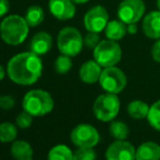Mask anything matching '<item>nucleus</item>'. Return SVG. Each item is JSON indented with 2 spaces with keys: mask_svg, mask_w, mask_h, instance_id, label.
Instances as JSON below:
<instances>
[{
  "mask_svg": "<svg viewBox=\"0 0 160 160\" xmlns=\"http://www.w3.org/2000/svg\"><path fill=\"white\" fill-rule=\"evenodd\" d=\"M40 56L32 51L20 52L13 56L7 64V74L13 83L22 86L35 84L42 74Z\"/></svg>",
  "mask_w": 160,
  "mask_h": 160,
  "instance_id": "1",
  "label": "nucleus"
},
{
  "mask_svg": "<svg viewBox=\"0 0 160 160\" xmlns=\"http://www.w3.org/2000/svg\"><path fill=\"white\" fill-rule=\"evenodd\" d=\"M30 33V25L25 18L18 14L6 17L0 23V37L9 46L23 44Z\"/></svg>",
  "mask_w": 160,
  "mask_h": 160,
  "instance_id": "2",
  "label": "nucleus"
},
{
  "mask_svg": "<svg viewBox=\"0 0 160 160\" xmlns=\"http://www.w3.org/2000/svg\"><path fill=\"white\" fill-rule=\"evenodd\" d=\"M22 107L33 117H42L52 111L55 101L48 92L44 89H32L23 97Z\"/></svg>",
  "mask_w": 160,
  "mask_h": 160,
  "instance_id": "3",
  "label": "nucleus"
},
{
  "mask_svg": "<svg viewBox=\"0 0 160 160\" xmlns=\"http://www.w3.org/2000/svg\"><path fill=\"white\" fill-rule=\"evenodd\" d=\"M57 47L62 55L75 57L84 47V37L76 28L67 26L58 33Z\"/></svg>",
  "mask_w": 160,
  "mask_h": 160,
  "instance_id": "4",
  "label": "nucleus"
},
{
  "mask_svg": "<svg viewBox=\"0 0 160 160\" xmlns=\"http://www.w3.org/2000/svg\"><path fill=\"white\" fill-rule=\"evenodd\" d=\"M120 99L117 94H101L94 101V114L101 122H111L120 111Z\"/></svg>",
  "mask_w": 160,
  "mask_h": 160,
  "instance_id": "5",
  "label": "nucleus"
},
{
  "mask_svg": "<svg viewBox=\"0 0 160 160\" xmlns=\"http://www.w3.org/2000/svg\"><path fill=\"white\" fill-rule=\"evenodd\" d=\"M94 60L102 68L114 67L122 59V49L118 42L103 39L94 49Z\"/></svg>",
  "mask_w": 160,
  "mask_h": 160,
  "instance_id": "6",
  "label": "nucleus"
},
{
  "mask_svg": "<svg viewBox=\"0 0 160 160\" xmlns=\"http://www.w3.org/2000/svg\"><path fill=\"white\" fill-rule=\"evenodd\" d=\"M127 83V75L117 65L103 68L102 73L99 78V84L106 93L117 94V95L125 88Z\"/></svg>",
  "mask_w": 160,
  "mask_h": 160,
  "instance_id": "7",
  "label": "nucleus"
},
{
  "mask_svg": "<svg viewBox=\"0 0 160 160\" xmlns=\"http://www.w3.org/2000/svg\"><path fill=\"white\" fill-rule=\"evenodd\" d=\"M71 142L78 148H94L100 141V135L95 127L87 123L76 125L70 134Z\"/></svg>",
  "mask_w": 160,
  "mask_h": 160,
  "instance_id": "8",
  "label": "nucleus"
},
{
  "mask_svg": "<svg viewBox=\"0 0 160 160\" xmlns=\"http://www.w3.org/2000/svg\"><path fill=\"white\" fill-rule=\"evenodd\" d=\"M146 6L144 0H122L119 3L117 15L127 25L139 22L144 18Z\"/></svg>",
  "mask_w": 160,
  "mask_h": 160,
  "instance_id": "9",
  "label": "nucleus"
},
{
  "mask_svg": "<svg viewBox=\"0 0 160 160\" xmlns=\"http://www.w3.org/2000/svg\"><path fill=\"white\" fill-rule=\"evenodd\" d=\"M109 22V13L103 6H94L85 13L83 23L87 32L101 33Z\"/></svg>",
  "mask_w": 160,
  "mask_h": 160,
  "instance_id": "10",
  "label": "nucleus"
},
{
  "mask_svg": "<svg viewBox=\"0 0 160 160\" xmlns=\"http://www.w3.org/2000/svg\"><path fill=\"white\" fill-rule=\"evenodd\" d=\"M136 149L125 139H116L108 146L105 157L107 160H135Z\"/></svg>",
  "mask_w": 160,
  "mask_h": 160,
  "instance_id": "11",
  "label": "nucleus"
},
{
  "mask_svg": "<svg viewBox=\"0 0 160 160\" xmlns=\"http://www.w3.org/2000/svg\"><path fill=\"white\" fill-rule=\"evenodd\" d=\"M49 12L59 21H69L75 17L76 8L72 0H49Z\"/></svg>",
  "mask_w": 160,
  "mask_h": 160,
  "instance_id": "12",
  "label": "nucleus"
},
{
  "mask_svg": "<svg viewBox=\"0 0 160 160\" xmlns=\"http://www.w3.org/2000/svg\"><path fill=\"white\" fill-rule=\"evenodd\" d=\"M143 33L149 39H159L160 38V11H150L143 18L142 22Z\"/></svg>",
  "mask_w": 160,
  "mask_h": 160,
  "instance_id": "13",
  "label": "nucleus"
},
{
  "mask_svg": "<svg viewBox=\"0 0 160 160\" xmlns=\"http://www.w3.org/2000/svg\"><path fill=\"white\" fill-rule=\"evenodd\" d=\"M102 70L103 68L95 60H87L81 65L78 75L81 81L85 84H95L99 82Z\"/></svg>",
  "mask_w": 160,
  "mask_h": 160,
  "instance_id": "14",
  "label": "nucleus"
},
{
  "mask_svg": "<svg viewBox=\"0 0 160 160\" xmlns=\"http://www.w3.org/2000/svg\"><path fill=\"white\" fill-rule=\"evenodd\" d=\"M52 48V37L49 33L42 31L33 36L30 42V50L38 56H44Z\"/></svg>",
  "mask_w": 160,
  "mask_h": 160,
  "instance_id": "15",
  "label": "nucleus"
},
{
  "mask_svg": "<svg viewBox=\"0 0 160 160\" xmlns=\"http://www.w3.org/2000/svg\"><path fill=\"white\" fill-rule=\"evenodd\" d=\"M135 160H160V146L155 142H145L136 149Z\"/></svg>",
  "mask_w": 160,
  "mask_h": 160,
  "instance_id": "16",
  "label": "nucleus"
},
{
  "mask_svg": "<svg viewBox=\"0 0 160 160\" xmlns=\"http://www.w3.org/2000/svg\"><path fill=\"white\" fill-rule=\"evenodd\" d=\"M105 35L108 39L114 40V42H119V40L123 39L125 35L128 34L127 24L123 23L121 20H111L108 22L107 26L105 28Z\"/></svg>",
  "mask_w": 160,
  "mask_h": 160,
  "instance_id": "17",
  "label": "nucleus"
},
{
  "mask_svg": "<svg viewBox=\"0 0 160 160\" xmlns=\"http://www.w3.org/2000/svg\"><path fill=\"white\" fill-rule=\"evenodd\" d=\"M10 150L11 156L15 160H33L34 150L26 141H14Z\"/></svg>",
  "mask_w": 160,
  "mask_h": 160,
  "instance_id": "18",
  "label": "nucleus"
},
{
  "mask_svg": "<svg viewBox=\"0 0 160 160\" xmlns=\"http://www.w3.org/2000/svg\"><path fill=\"white\" fill-rule=\"evenodd\" d=\"M149 106L143 100H133L128 105V113L131 118L135 120H142L147 118L149 112Z\"/></svg>",
  "mask_w": 160,
  "mask_h": 160,
  "instance_id": "19",
  "label": "nucleus"
},
{
  "mask_svg": "<svg viewBox=\"0 0 160 160\" xmlns=\"http://www.w3.org/2000/svg\"><path fill=\"white\" fill-rule=\"evenodd\" d=\"M25 20L30 28H36V26L40 25L44 21L45 13L42 7L39 6H31L25 12Z\"/></svg>",
  "mask_w": 160,
  "mask_h": 160,
  "instance_id": "20",
  "label": "nucleus"
},
{
  "mask_svg": "<svg viewBox=\"0 0 160 160\" xmlns=\"http://www.w3.org/2000/svg\"><path fill=\"white\" fill-rule=\"evenodd\" d=\"M47 160H73V152L67 145L59 144L49 150Z\"/></svg>",
  "mask_w": 160,
  "mask_h": 160,
  "instance_id": "21",
  "label": "nucleus"
},
{
  "mask_svg": "<svg viewBox=\"0 0 160 160\" xmlns=\"http://www.w3.org/2000/svg\"><path fill=\"white\" fill-rule=\"evenodd\" d=\"M18 136V128L13 123L3 122L0 124V142L10 143L14 142Z\"/></svg>",
  "mask_w": 160,
  "mask_h": 160,
  "instance_id": "22",
  "label": "nucleus"
},
{
  "mask_svg": "<svg viewBox=\"0 0 160 160\" xmlns=\"http://www.w3.org/2000/svg\"><path fill=\"white\" fill-rule=\"evenodd\" d=\"M110 134L114 139H127L128 136V127L122 121H111L109 128Z\"/></svg>",
  "mask_w": 160,
  "mask_h": 160,
  "instance_id": "23",
  "label": "nucleus"
},
{
  "mask_svg": "<svg viewBox=\"0 0 160 160\" xmlns=\"http://www.w3.org/2000/svg\"><path fill=\"white\" fill-rule=\"evenodd\" d=\"M148 123L152 125L155 130L160 131V99L155 101L149 108V112L146 118Z\"/></svg>",
  "mask_w": 160,
  "mask_h": 160,
  "instance_id": "24",
  "label": "nucleus"
},
{
  "mask_svg": "<svg viewBox=\"0 0 160 160\" xmlns=\"http://www.w3.org/2000/svg\"><path fill=\"white\" fill-rule=\"evenodd\" d=\"M72 69L71 57L67 55H60L55 61V71L58 74H67Z\"/></svg>",
  "mask_w": 160,
  "mask_h": 160,
  "instance_id": "25",
  "label": "nucleus"
},
{
  "mask_svg": "<svg viewBox=\"0 0 160 160\" xmlns=\"http://www.w3.org/2000/svg\"><path fill=\"white\" fill-rule=\"evenodd\" d=\"M96 158L94 148H78L73 152V160H96Z\"/></svg>",
  "mask_w": 160,
  "mask_h": 160,
  "instance_id": "26",
  "label": "nucleus"
},
{
  "mask_svg": "<svg viewBox=\"0 0 160 160\" xmlns=\"http://www.w3.org/2000/svg\"><path fill=\"white\" fill-rule=\"evenodd\" d=\"M33 123V116L31 113H28V111L23 110L21 113H19V116L17 117V125L18 128L26 130L32 125Z\"/></svg>",
  "mask_w": 160,
  "mask_h": 160,
  "instance_id": "27",
  "label": "nucleus"
},
{
  "mask_svg": "<svg viewBox=\"0 0 160 160\" xmlns=\"http://www.w3.org/2000/svg\"><path fill=\"white\" fill-rule=\"evenodd\" d=\"M101 42L99 33L94 32H87L86 35L84 36V46L88 49H95L96 46Z\"/></svg>",
  "mask_w": 160,
  "mask_h": 160,
  "instance_id": "28",
  "label": "nucleus"
},
{
  "mask_svg": "<svg viewBox=\"0 0 160 160\" xmlns=\"http://www.w3.org/2000/svg\"><path fill=\"white\" fill-rule=\"evenodd\" d=\"M15 105V100L12 96L10 95H4L1 96L0 98V108L3 110H11Z\"/></svg>",
  "mask_w": 160,
  "mask_h": 160,
  "instance_id": "29",
  "label": "nucleus"
},
{
  "mask_svg": "<svg viewBox=\"0 0 160 160\" xmlns=\"http://www.w3.org/2000/svg\"><path fill=\"white\" fill-rule=\"evenodd\" d=\"M150 53H152V59L156 62L160 63V38L159 39H156V42H154L152 47V50H150Z\"/></svg>",
  "mask_w": 160,
  "mask_h": 160,
  "instance_id": "30",
  "label": "nucleus"
},
{
  "mask_svg": "<svg viewBox=\"0 0 160 160\" xmlns=\"http://www.w3.org/2000/svg\"><path fill=\"white\" fill-rule=\"evenodd\" d=\"M10 10V3L8 0H0V18H3Z\"/></svg>",
  "mask_w": 160,
  "mask_h": 160,
  "instance_id": "31",
  "label": "nucleus"
},
{
  "mask_svg": "<svg viewBox=\"0 0 160 160\" xmlns=\"http://www.w3.org/2000/svg\"><path fill=\"white\" fill-rule=\"evenodd\" d=\"M127 28H128V34H136L137 33V23H134V24H128L127 25Z\"/></svg>",
  "mask_w": 160,
  "mask_h": 160,
  "instance_id": "32",
  "label": "nucleus"
},
{
  "mask_svg": "<svg viewBox=\"0 0 160 160\" xmlns=\"http://www.w3.org/2000/svg\"><path fill=\"white\" fill-rule=\"evenodd\" d=\"M4 76H6V70H4V68L0 64V82L3 80Z\"/></svg>",
  "mask_w": 160,
  "mask_h": 160,
  "instance_id": "33",
  "label": "nucleus"
},
{
  "mask_svg": "<svg viewBox=\"0 0 160 160\" xmlns=\"http://www.w3.org/2000/svg\"><path fill=\"white\" fill-rule=\"evenodd\" d=\"M75 4H84L86 2H88L89 0H72Z\"/></svg>",
  "mask_w": 160,
  "mask_h": 160,
  "instance_id": "34",
  "label": "nucleus"
},
{
  "mask_svg": "<svg viewBox=\"0 0 160 160\" xmlns=\"http://www.w3.org/2000/svg\"><path fill=\"white\" fill-rule=\"evenodd\" d=\"M156 6H157V10H159V11H160V0H157Z\"/></svg>",
  "mask_w": 160,
  "mask_h": 160,
  "instance_id": "35",
  "label": "nucleus"
},
{
  "mask_svg": "<svg viewBox=\"0 0 160 160\" xmlns=\"http://www.w3.org/2000/svg\"><path fill=\"white\" fill-rule=\"evenodd\" d=\"M0 98H1V96H0Z\"/></svg>",
  "mask_w": 160,
  "mask_h": 160,
  "instance_id": "36",
  "label": "nucleus"
}]
</instances>
